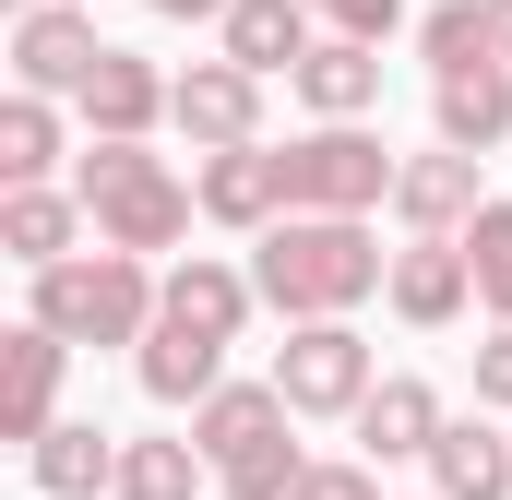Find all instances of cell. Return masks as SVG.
Masks as SVG:
<instances>
[{
	"mask_svg": "<svg viewBox=\"0 0 512 500\" xmlns=\"http://www.w3.org/2000/svg\"><path fill=\"white\" fill-rule=\"evenodd\" d=\"M251 274H262V310L334 322V310H358V298L393 286V250L370 239V215H274L262 250H251Z\"/></svg>",
	"mask_w": 512,
	"mask_h": 500,
	"instance_id": "1",
	"label": "cell"
},
{
	"mask_svg": "<svg viewBox=\"0 0 512 500\" xmlns=\"http://www.w3.org/2000/svg\"><path fill=\"white\" fill-rule=\"evenodd\" d=\"M72 191H84L96 239H108V250H143V262H167V250L191 239V215H203V191H191L155 143H120V131H84Z\"/></svg>",
	"mask_w": 512,
	"mask_h": 500,
	"instance_id": "2",
	"label": "cell"
},
{
	"mask_svg": "<svg viewBox=\"0 0 512 500\" xmlns=\"http://www.w3.org/2000/svg\"><path fill=\"white\" fill-rule=\"evenodd\" d=\"M24 310L48 322V334H72V346H143L155 334V310H167V274L143 262V250H60V262H36L24 274Z\"/></svg>",
	"mask_w": 512,
	"mask_h": 500,
	"instance_id": "3",
	"label": "cell"
},
{
	"mask_svg": "<svg viewBox=\"0 0 512 500\" xmlns=\"http://www.w3.org/2000/svg\"><path fill=\"white\" fill-rule=\"evenodd\" d=\"M191 441H203V465H215V489L227 500H286L298 489V405L274 393V370L262 381H215L203 405H191Z\"/></svg>",
	"mask_w": 512,
	"mask_h": 500,
	"instance_id": "4",
	"label": "cell"
},
{
	"mask_svg": "<svg viewBox=\"0 0 512 500\" xmlns=\"http://www.w3.org/2000/svg\"><path fill=\"white\" fill-rule=\"evenodd\" d=\"M274 167H286V215H382L405 155L370 120H310L298 143H274Z\"/></svg>",
	"mask_w": 512,
	"mask_h": 500,
	"instance_id": "5",
	"label": "cell"
},
{
	"mask_svg": "<svg viewBox=\"0 0 512 500\" xmlns=\"http://www.w3.org/2000/svg\"><path fill=\"white\" fill-rule=\"evenodd\" d=\"M370 381H382V358H370V334H358L346 310H334V322H286V346H274V393H286L298 417H358Z\"/></svg>",
	"mask_w": 512,
	"mask_h": 500,
	"instance_id": "6",
	"label": "cell"
},
{
	"mask_svg": "<svg viewBox=\"0 0 512 500\" xmlns=\"http://www.w3.org/2000/svg\"><path fill=\"white\" fill-rule=\"evenodd\" d=\"M96 60H108L96 0H36V12H12V84H36V96H84Z\"/></svg>",
	"mask_w": 512,
	"mask_h": 500,
	"instance_id": "7",
	"label": "cell"
},
{
	"mask_svg": "<svg viewBox=\"0 0 512 500\" xmlns=\"http://www.w3.org/2000/svg\"><path fill=\"white\" fill-rule=\"evenodd\" d=\"M489 155H465V143H429V155H405L393 167V227L405 239H465L477 227V203H489V179H477Z\"/></svg>",
	"mask_w": 512,
	"mask_h": 500,
	"instance_id": "8",
	"label": "cell"
},
{
	"mask_svg": "<svg viewBox=\"0 0 512 500\" xmlns=\"http://www.w3.org/2000/svg\"><path fill=\"white\" fill-rule=\"evenodd\" d=\"M60 381H72V334H48L24 310L0 334V441H48L60 429Z\"/></svg>",
	"mask_w": 512,
	"mask_h": 500,
	"instance_id": "9",
	"label": "cell"
},
{
	"mask_svg": "<svg viewBox=\"0 0 512 500\" xmlns=\"http://www.w3.org/2000/svg\"><path fill=\"white\" fill-rule=\"evenodd\" d=\"M167 131H191L203 155H215V143H262V72H251V60H227V48H215V60H191V72H179Z\"/></svg>",
	"mask_w": 512,
	"mask_h": 500,
	"instance_id": "10",
	"label": "cell"
},
{
	"mask_svg": "<svg viewBox=\"0 0 512 500\" xmlns=\"http://www.w3.org/2000/svg\"><path fill=\"white\" fill-rule=\"evenodd\" d=\"M191 191H203V227H239V239H262V227L286 215V167H274V143H215V155L191 167Z\"/></svg>",
	"mask_w": 512,
	"mask_h": 500,
	"instance_id": "11",
	"label": "cell"
},
{
	"mask_svg": "<svg viewBox=\"0 0 512 500\" xmlns=\"http://www.w3.org/2000/svg\"><path fill=\"white\" fill-rule=\"evenodd\" d=\"M382 298H393V322H417V334L465 322V310H477V262H465V239H405Z\"/></svg>",
	"mask_w": 512,
	"mask_h": 500,
	"instance_id": "12",
	"label": "cell"
},
{
	"mask_svg": "<svg viewBox=\"0 0 512 500\" xmlns=\"http://www.w3.org/2000/svg\"><path fill=\"white\" fill-rule=\"evenodd\" d=\"M441 417H453V405H441L417 370H382V381H370V405H358L346 429H358V453H370V465H429Z\"/></svg>",
	"mask_w": 512,
	"mask_h": 500,
	"instance_id": "13",
	"label": "cell"
},
{
	"mask_svg": "<svg viewBox=\"0 0 512 500\" xmlns=\"http://www.w3.org/2000/svg\"><path fill=\"white\" fill-rule=\"evenodd\" d=\"M72 108H84V131H120V143H143V131L179 108V72H155L143 48H108V60L84 72V96H72Z\"/></svg>",
	"mask_w": 512,
	"mask_h": 500,
	"instance_id": "14",
	"label": "cell"
},
{
	"mask_svg": "<svg viewBox=\"0 0 512 500\" xmlns=\"http://www.w3.org/2000/svg\"><path fill=\"white\" fill-rule=\"evenodd\" d=\"M429 489H441V500H512V429H501V405L441 417V441H429Z\"/></svg>",
	"mask_w": 512,
	"mask_h": 500,
	"instance_id": "15",
	"label": "cell"
},
{
	"mask_svg": "<svg viewBox=\"0 0 512 500\" xmlns=\"http://www.w3.org/2000/svg\"><path fill=\"white\" fill-rule=\"evenodd\" d=\"M286 84H298V108H310V120H370V108H382V48L322 24V36H310V60H298Z\"/></svg>",
	"mask_w": 512,
	"mask_h": 500,
	"instance_id": "16",
	"label": "cell"
},
{
	"mask_svg": "<svg viewBox=\"0 0 512 500\" xmlns=\"http://www.w3.org/2000/svg\"><path fill=\"white\" fill-rule=\"evenodd\" d=\"M262 310V274H239V262H215V250H191V262H167V322H191V334H251Z\"/></svg>",
	"mask_w": 512,
	"mask_h": 500,
	"instance_id": "17",
	"label": "cell"
},
{
	"mask_svg": "<svg viewBox=\"0 0 512 500\" xmlns=\"http://www.w3.org/2000/svg\"><path fill=\"white\" fill-rule=\"evenodd\" d=\"M84 227H96V215H84V191H60V179H12V191H0V250H12L24 274L60 262V250H84Z\"/></svg>",
	"mask_w": 512,
	"mask_h": 500,
	"instance_id": "18",
	"label": "cell"
},
{
	"mask_svg": "<svg viewBox=\"0 0 512 500\" xmlns=\"http://www.w3.org/2000/svg\"><path fill=\"white\" fill-rule=\"evenodd\" d=\"M429 120H441V143H465V155H501L512 143V60L441 72V84H429Z\"/></svg>",
	"mask_w": 512,
	"mask_h": 500,
	"instance_id": "19",
	"label": "cell"
},
{
	"mask_svg": "<svg viewBox=\"0 0 512 500\" xmlns=\"http://www.w3.org/2000/svg\"><path fill=\"white\" fill-rule=\"evenodd\" d=\"M24 477H36V500H96V489H120V441L96 417H60L48 441H24Z\"/></svg>",
	"mask_w": 512,
	"mask_h": 500,
	"instance_id": "20",
	"label": "cell"
},
{
	"mask_svg": "<svg viewBox=\"0 0 512 500\" xmlns=\"http://www.w3.org/2000/svg\"><path fill=\"white\" fill-rule=\"evenodd\" d=\"M310 36H322V12H310V0H227V24H215V48H227V60H251L262 84H274V72H298V60H310Z\"/></svg>",
	"mask_w": 512,
	"mask_h": 500,
	"instance_id": "21",
	"label": "cell"
},
{
	"mask_svg": "<svg viewBox=\"0 0 512 500\" xmlns=\"http://www.w3.org/2000/svg\"><path fill=\"white\" fill-rule=\"evenodd\" d=\"M131 370H143L155 405H203V393L227 381V334H191V322H167V310H155V334L131 346Z\"/></svg>",
	"mask_w": 512,
	"mask_h": 500,
	"instance_id": "22",
	"label": "cell"
},
{
	"mask_svg": "<svg viewBox=\"0 0 512 500\" xmlns=\"http://www.w3.org/2000/svg\"><path fill=\"white\" fill-rule=\"evenodd\" d=\"M203 489H215L203 441H120V489L108 500H203Z\"/></svg>",
	"mask_w": 512,
	"mask_h": 500,
	"instance_id": "23",
	"label": "cell"
},
{
	"mask_svg": "<svg viewBox=\"0 0 512 500\" xmlns=\"http://www.w3.org/2000/svg\"><path fill=\"white\" fill-rule=\"evenodd\" d=\"M417 60H429V84H441V72H477V60H501V36H489V0H429V12H417Z\"/></svg>",
	"mask_w": 512,
	"mask_h": 500,
	"instance_id": "24",
	"label": "cell"
},
{
	"mask_svg": "<svg viewBox=\"0 0 512 500\" xmlns=\"http://www.w3.org/2000/svg\"><path fill=\"white\" fill-rule=\"evenodd\" d=\"M48 167H60V108L36 84H12V108H0V179H48Z\"/></svg>",
	"mask_w": 512,
	"mask_h": 500,
	"instance_id": "25",
	"label": "cell"
},
{
	"mask_svg": "<svg viewBox=\"0 0 512 500\" xmlns=\"http://www.w3.org/2000/svg\"><path fill=\"white\" fill-rule=\"evenodd\" d=\"M465 262H477V310H489V322H512V203H477Z\"/></svg>",
	"mask_w": 512,
	"mask_h": 500,
	"instance_id": "26",
	"label": "cell"
},
{
	"mask_svg": "<svg viewBox=\"0 0 512 500\" xmlns=\"http://www.w3.org/2000/svg\"><path fill=\"white\" fill-rule=\"evenodd\" d=\"M286 500H382V465L370 453H334V465H298V489Z\"/></svg>",
	"mask_w": 512,
	"mask_h": 500,
	"instance_id": "27",
	"label": "cell"
},
{
	"mask_svg": "<svg viewBox=\"0 0 512 500\" xmlns=\"http://www.w3.org/2000/svg\"><path fill=\"white\" fill-rule=\"evenodd\" d=\"M310 12H322L334 36H370V48H382L393 24H405V0H310Z\"/></svg>",
	"mask_w": 512,
	"mask_h": 500,
	"instance_id": "28",
	"label": "cell"
},
{
	"mask_svg": "<svg viewBox=\"0 0 512 500\" xmlns=\"http://www.w3.org/2000/svg\"><path fill=\"white\" fill-rule=\"evenodd\" d=\"M477 405H512V322L477 334Z\"/></svg>",
	"mask_w": 512,
	"mask_h": 500,
	"instance_id": "29",
	"label": "cell"
},
{
	"mask_svg": "<svg viewBox=\"0 0 512 500\" xmlns=\"http://www.w3.org/2000/svg\"><path fill=\"white\" fill-rule=\"evenodd\" d=\"M167 24H227V0H155Z\"/></svg>",
	"mask_w": 512,
	"mask_h": 500,
	"instance_id": "30",
	"label": "cell"
},
{
	"mask_svg": "<svg viewBox=\"0 0 512 500\" xmlns=\"http://www.w3.org/2000/svg\"><path fill=\"white\" fill-rule=\"evenodd\" d=\"M489 36H501V60H512V0H489Z\"/></svg>",
	"mask_w": 512,
	"mask_h": 500,
	"instance_id": "31",
	"label": "cell"
},
{
	"mask_svg": "<svg viewBox=\"0 0 512 500\" xmlns=\"http://www.w3.org/2000/svg\"><path fill=\"white\" fill-rule=\"evenodd\" d=\"M417 500H441V489H417Z\"/></svg>",
	"mask_w": 512,
	"mask_h": 500,
	"instance_id": "32",
	"label": "cell"
}]
</instances>
